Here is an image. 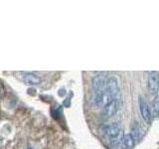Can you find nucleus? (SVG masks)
<instances>
[{"instance_id":"1a4fd4ad","label":"nucleus","mask_w":159,"mask_h":149,"mask_svg":"<svg viewBox=\"0 0 159 149\" xmlns=\"http://www.w3.org/2000/svg\"><path fill=\"white\" fill-rule=\"evenodd\" d=\"M158 111H159V98L158 96H156L152 102V107H151V112L154 117L158 116Z\"/></svg>"},{"instance_id":"7ed1b4c3","label":"nucleus","mask_w":159,"mask_h":149,"mask_svg":"<svg viewBox=\"0 0 159 149\" xmlns=\"http://www.w3.org/2000/svg\"><path fill=\"white\" fill-rule=\"evenodd\" d=\"M119 96V81L116 77L107 78L106 87L102 94V106H104L107 103L111 102L112 99L117 98Z\"/></svg>"},{"instance_id":"6e6552de","label":"nucleus","mask_w":159,"mask_h":149,"mask_svg":"<svg viewBox=\"0 0 159 149\" xmlns=\"http://www.w3.org/2000/svg\"><path fill=\"white\" fill-rule=\"evenodd\" d=\"M135 139L133 138L131 133H125L121 138V147L123 149H133L135 146Z\"/></svg>"},{"instance_id":"0eeeda50","label":"nucleus","mask_w":159,"mask_h":149,"mask_svg":"<svg viewBox=\"0 0 159 149\" xmlns=\"http://www.w3.org/2000/svg\"><path fill=\"white\" fill-rule=\"evenodd\" d=\"M147 88L148 91L151 94L157 96L158 93V76L156 73L149 74L148 79H147Z\"/></svg>"},{"instance_id":"9d476101","label":"nucleus","mask_w":159,"mask_h":149,"mask_svg":"<svg viewBox=\"0 0 159 149\" xmlns=\"http://www.w3.org/2000/svg\"><path fill=\"white\" fill-rule=\"evenodd\" d=\"M25 149H34L33 147H31V146H29V147H27V148H25Z\"/></svg>"},{"instance_id":"20e7f679","label":"nucleus","mask_w":159,"mask_h":149,"mask_svg":"<svg viewBox=\"0 0 159 149\" xmlns=\"http://www.w3.org/2000/svg\"><path fill=\"white\" fill-rule=\"evenodd\" d=\"M138 106H139V111H140L142 119L147 124H151L153 120V115L150 106H149V104L147 103L145 99H144V97H142L141 96L138 98Z\"/></svg>"},{"instance_id":"f03ea898","label":"nucleus","mask_w":159,"mask_h":149,"mask_svg":"<svg viewBox=\"0 0 159 149\" xmlns=\"http://www.w3.org/2000/svg\"><path fill=\"white\" fill-rule=\"evenodd\" d=\"M101 130L103 133V135L111 140V146L113 148L121 147V138L123 135V132L120 123L112 122L109 124H106V125L102 127Z\"/></svg>"},{"instance_id":"f257e3e1","label":"nucleus","mask_w":159,"mask_h":149,"mask_svg":"<svg viewBox=\"0 0 159 149\" xmlns=\"http://www.w3.org/2000/svg\"><path fill=\"white\" fill-rule=\"evenodd\" d=\"M107 78L104 74H98L92 79L91 102L93 106H102V94Z\"/></svg>"},{"instance_id":"9b49d317","label":"nucleus","mask_w":159,"mask_h":149,"mask_svg":"<svg viewBox=\"0 0 159 149\" xmlns=\"http://www.w3.org/2000/svg\"><path fill=\"white\" fill-rule=\"evenodd\" d=\"M0 97H1V88H0Z\"/></svg>"},{"instance_id":"423d86ee","label":"nucleus","mask_w":159,"mask_h":149,"mask_svg":"<svg viewBox=\"0 0 159 149\" xmlns=\"http://www.w3.org/2000/svg\"><path fill=\"white\" fill-rule=\"evenodd\" d=\"M21 79L25 84H29V86H37V84H40L42 82V79L38 74L29 72L21 73Z\"/></svg>"},{"instance_id":"39448f33","label":"nucleus","mask_w":159,"mask_h":149,"mask_svg":"<svg viewBox=\"0 0 159 149\" xmlns=\"http://www.w3.org/2000/svg\"><path fill=\"white\" fill-rule=\"evenodd\" d=\"M119 108H120V101H119V97L112 99L111 102H109L103 106L102 117L104 118L112 117L113 115H116V112L119 111Z\"/></svg>"}]
</instances>
